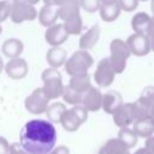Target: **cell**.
<instances>
[{"instance_id": "74e56055", "label": "cell", "mask_w": 154, "mask_h": 154, "mask_svg": "<svg viewBox=\"0 0 154 154\" xmlns=\"http://www.w3.org/2000/svg\"><path fill=\"white\" fill-rule=\"evenodd\" d=\"M49 154H69V148L65 146H59L58 148L53 149Z\"/></svg>"}, {"instance_id": "8992f818", "label": "cell", "mask_w": 154, "mask_h": 154, "mask_svg": "<svg viewBox=\"0 0 154 154\" xmlns=\"http://www.w3.org/2000/svg\"><path fill=\"white\" fill-rule=\"evenodd\" d=\"M88 119V111L82 106H72V108L66 109L60 119V124L66 131H76L85 120Z\"/></svg>"}, {"instance_id": "7c38bea8", "label": "cell", "mask_w": 154, "mask_h": 154, "mask_svg": "<svg viewBox=\"0 0 154 154\" xmlns=\"http://www.w3.org/2000/svg\"><path fill=\"white\" fill-rule=\"evenodd\" d=\"M113 122L119 129L129 128L134 124V114H132V102L123 103L113 114Z\"/></svg>"}, {"instance_id": "ba28073f", "label": "cell", "mask_w": 154, "mask_h": 154, "mask_svg": "<svg viewBox=\"0 0 154 154\" xmlns=\"http://www.w3.org/2000/svg\"><path fill=\"white\" fill-rule=\"evenodd\" d=\"M114 77H116V72L113 71V69H112V66L109 64L108 57L101 59L97 63L96 69L94 71V81H95V83L101 88H106V87H109L113 83Z\"/></svg>"}, {"instance_id": "30bf717a", "label": "cell", "mask_w": 154, "mask_h": 154, "mask_svg": "<svg viewBox=\"0 0 154 154\" xmlns=\"http://www.w3.org/2000/svg\"><path fill=\"white\" fill-rule=\"evenodd\" d=\"M69 38L63 23H55L45 31V40L51 47H61Z\"/></svg>"}, {"instance_id": "d6986e66", "label": "cell", "mask_w": 154, "mask_h": 154, "mask_svg": "<svg viewBox=\"0 0 154 154\" xmlns=\"http://www.w3.org/2000/svg\"><path fill=\"white\" fill-rule=\"evenodd\" d=\"M150 19H152V17L147 12H143V11L137 12L131 19V28H132L134 32L147 35L148 28L150 24Z\"/></svg>"}, {"instance_id": "83f0119b", "label": "cell", "mask_w": 154, "mask_h": 154, "mask_svg": "<svg viewBox=\"0 0 154 154\" xmlns=\"http://www.w3.org/2000/svg\"><path fill=\"white\" fill-rule=\"evenodd\" d=\"M118 138H119L129 149L132 148V147H135L136 143H137V140H138V137H137V135L135 134V131H134L132 129H130V128L120 129L119 132H118Z\"/></svg>"}, {"instance_id": "f546056e", "label": "cell", "mask_w": 154, "mask_h": 154, "mask_svg": "<svg viewBox=\"0 0 154 154\" xmlns=\"http://www.w3.org/2000/svg\"><path fill=\"white\" fill-rule=\"evenodd\" d=\"M137 100L141 101L143 105H146L148 108L150 106H153L154 105V85L146 87L142 90V93H141V95H140V97Z\"/></svg>"}, {"instance_id": "5b68a950", "label": "cell", "mask_w": 154, "mask_h": 154, "mask_svg": "<svg viewBox=\"0 0 154 154\" xmlns=\"http://www.w3.org/2000/svg\"><path fill=\"white\" fill-rule=\"evenodd\" d=\"M37 10L34 5H30L22 0H14L11 1V14L10 19L16 23L20 24L24 22H31L37 18Z\"/></svg>"}, {"instance_id": "9c48e42d", "label": "cell", "mask_w": 154, "mask_h": 154, "mask_svg": "<svg viewBox=\"0 0 154 154\" xmlns=\"http://www.w3.org/2000/svg\"><path fill=\"white\" fill-rule=\"evenodd\" d=\"M126 45L131 52V54L136 57H143L147 55L152 49H150V40L148 35L144 34H131L126 38Z\"/></svg>"}, {"instance_id": "b9f144b4", "label": "cell", "mask_w": 154, "mask_h": 154, "mask_svg": "<svg viewBox=\"0 0 154 154\" xmlns=\"http://www.w3.org/2000/svg\"><path fill=\"white\" fill-rule=\"evenodd\" d=\"M22 1H25V2H28V4H30V5H36V4H38L41 0H22Z\"/></svg>"}, {"instance_id": "52a82bcc", "label": "cell", "mask_w": 154, "mask_h": 154, "mask_svg": "<svg viewBox=\"0 0 154 154\" xmlns=\"http://www.w3.org/2000/svg\"><path fill=\"white\" fill-rule=\"evenodd\" d=\"M48 102L49 100L43 94L42 88H36L31 91L30 95L26 96L24 101V106L26 111L32 114H42L46 113L48 108Z\"/></svg>"}, {"instance_id": "44dd1931", "label": "cell", "mask_w": 154, "mask_h": 154, "mask_svg": "<svg viewBox=\"0 0 154 154\" xmlns=\"http://www.w3.org/2000/svg\"><path fill=\"white\" fill-rule=\"evenodd\" d=\"M69 85L76 90L79 94H84L89 88H91V79L89 73H81V75H75L70 77V82Z\"/></svg>"}, {"instance_id": "4fadbf2b", "label": "cell", "mask_w": 154, "mask_h": 154, "mask_svg": "<svg viewBox=\"0 0 154 154\" xmlns=\"http://www.w3.org/2000/svg\"><path fill=\"white\" fill-rule=\"evenodd\" d=\"M102 93L100 89L91 87L89 88L84 94L82 99V106L88 111V112H96L101 108L102 106Z\"/></svg>"}, {"instance_id": "3957f363", "label": "cell", "mask_w": 154, "mask_h": 154, "mask_svg": "<svg viewBox=\"0 0 154 154\" xmlns=\"http://www.w3.org/2000/svg\"><path fill=\"white\" fill-rule=\"evenodd\" d=\"M130 55H131V52L126 45V41L120 40V38H113L111 41L108 60L116 75L122 73L125 70L126 63Z\"/></svg>"}, {"instance_id": "f1b7e54d", "label": "cell", "mask_w": 154, "mask_h": 154, "mask_svg": "<svg viewBox=\"0 0 154 154\" xmlns=\"http://www.w3.org/2000/svg\"><path fill=\"white\" fill-rule=\"evenodd\" d=\"M132 114H134V123L137 120L147 119L149 118V108L146 105H143L141 101L136 100L135 102H132Z\"/></svg>"}, {"instance_id": "8d00e7d4", "label": "cell", "mask_w": 154, "mask_h": 154, "mask_svg": "<svg viewBox=\"0 0 154 154\" xmlns=\"http://www.w3.org/2000/svg\"><path fill=\"white\" fill-rule=\"evenodd\" d=\"M146 149H148L152 154H154V136H150V137H148L147 140H146Z\"/></svg>"}, {"instance_id": "ffe728a7", "label": "cell", "mask_w": 154, "mask_h": 154, "mask_svg": "<svg viewBox=\"0 0 154 154\" xmlns=\"http://www.w3.org/2000/svg\"><path fill=\"white\" fill-rule=\"evenodd\" d=\"M79 0H67L61 6L58 7V14L59 19L63 22H66L67 19L79 14Z\"/></svg>"}, {"instance_id": "cb8c5ba5", "label": "cell", "mask_w": 154, "mask_h": 154, "mask_svg": "<svg viewBox=\"0 0 154 154\" xmlns=\"http://www.w3.org/2000/svg\"><path fill=\"white\" fill-rule=\"evenodd\" d=\"M132 130L135 131L137 137L148 138V137L153 136V134H154V124L149 118L142 119V120H137V122L134 123Z\"/></svg>"}, {"instance_id": "9a60e30c", "label": "cell", "mask_w": 154, "mask_h": 154, "mask_svg": "<svg viewBox=\"0 0 154 154\" xmlns=\"http://www.w3.org/2000/svg\"><path fill=\"white\" fill-rule=\"evenodd\" d=\"M100 35H101V29L97 24L89 28L79 38V42H78L79 49L89 52V49H91L97 43V41L100 38Z\"/></svg>"}, {"instance_id": "4dcf8cb0", "label": "cell", "mask_w": 154, "mask_h": 154, "mask_svg": "<svg viewBox=\"0 0 154 154\" xmlns=\"http://www.w3.org/2000/svg\"><path fill=\"white\" fill-rule=\"evenodd\" d=\"M100 0H79V6L88 13H94L100 8Z\"/></svg>"}, {"instance_id": "e0dca14e", "label": "cell", "mask_w": 154, "mask_h": 154, "mask_svg": "<svg viewBox=\"0 0 154 154\" xmlns=\"http://www.w3.org/2000/svg\"><path fill=\"white\" fill-rule=\"evenodd\" d=\"M46 59L51 67L59 69L65 65L67 60V52L63 47H51L46 53Z\"/></svg>"}, {"instance_id": "c3c4849f", "label": "cell", "mask_w": 154, "mask_h": 154, "mask_svg": "<svg viewBox=\"0 0 154 154\" xmlns=\"http://www.w3.org/2000/svg\"><path fill=\"white\" fill-rule=\"evenodd\" d=\"M140 1H148V0H138V2H140Z\"/></svg>"}, {"instance_id": "d590c367", "label": "cell", "mask_w": 154, "mask_h": 154, "mask_svg": "<svg viewBox=\"0 0 154 154\" xmlns=\"http://www.w3.org/2000/svg\"><path fill=\"white\" fill-rule=\"evenodd\" d=\"M43 1V4L45 5H47V6H53V7H59V6H61L65 1H67V0H42Z\"/></svg>"}, {"instance_id": "bcb514c9", "label": "cell", "mask_w": 154, "mask_h": 154, "mask_svg": "<svg viewBox=\"0 0 154 154\" xmlns=\"http://www.w3.org/2000/svg\"><path fill=\"white\" fill-rule=\"evenodd\" d=\"M150 10H152V13L154 16V0H150Z\"/></svg>"}, {"instance_id": "7a4b0ae2", "label": "cell", "mask_w": 154, "mask_h": 154, "mask_svg": "<svg viewBox=\"0 0 154 154\" xmlns=\"http://www.w3.org/2000/svg\"><path fill=\"white\" fill-rule=\"evenodd\" d=\"M41 79L43 83L41 88L48 100H54L61 96L65 85L63 83V77L59 69L47 67L46 70L42 71Z\"/></svg>"}, {"instance_id": "e575fe53", "label": "cell", "mask_w": 154, "mask_h": 154, "mask_svg": "<svg viewBox=\"0 0 154 154\" xmlns=\"http://www.w3.org/2000/svg\"><path fill=\"white\" fill-rule=\"evenodd\" d=\"M10 153V144L5 137H0V154H8Z\"/></svg>"}, {"instance_id": "4316f807", "label": "cell", "mask_w": 154, "mask_h": 154, "mask_svg": "<svg viewBox=\"0 0 154 154\" xmlns=\"http://www.w3.org/2000/svg\"><path fill=\"white\" fill-rule=\"evenodd\" d=\"M61 97L63 100L69 103V105H72V106H77V105H82V99H83V95L77 93L76 90H73L69 84L64 87V91L61 94Z\"/></svg>"}, {"instance_id": "d4e9b609", "label": "cell", "mask_w": 154, "mask_h": 154, "mask_svg": "<svg viewBox=\"0 0 154 154\" xmlns=\"http://www.w3.org/2000/svg\"><path fill=\"white\" fill-rule=\"evenodd\" d=\"M66 109L67 108L63 102H53V103L48 105V108L46 111L48 120L51 123H60V119Z\"/></svg>"}, {"instance_id": "1f68e13d", "label": "cell", "mask_w": 154, "mask_h": 154, "mask_svg": "<svg viewBox=\"0 0 154 154\" xmlns=\"http://www.w3.org/2000/svg\"><path fill=\"white\" fill-rule=\"evenodd\" d=\"M11 14V2L8 0H0V23L5 22Z\"/></svg>"}, {"instance_id": "8fae6325", "label": "cell", "mask_w": 154, "mask_h": 154, "mask_svg": "<svg viewBox=\"0 0 154 154\" xmlns=\"http://www.w3.org/2000/svg\"><path fill=\"white\" fill-rule=\"evenodd\" d=\"M4 71L12 79H23L29 72V65L26 60L20 57L14 59H8V61L5 64Z\"/></svg>"}, {"instance_id": "ee69618b", "label": "cell", "mask_w": 154, "mask_h": 154, "mask_svg": "<svg viewBox=\"0 0 154 154\" xmlns=\"http://www.w3.org/2000/svg\"><path fill=\"white\" fill-rule=\"evenodd\" d=\"M4 69H5V64H4V60H2V58L0 57V73L4 71Z\"/></svg>"}, {"instance_id": "ac0fdd59", "label": "cell", "mask_w": 154, "mask_h": 154, "mask_svg": "<svg viewBox=\"0 0 154 154\" xmlns=\"http://www.w3.org/2000/svg\"><path fill=\"white\" fill-rule=\"evenodd\" d=\"M38 22L42 26L49 28L52 25H54L57 23V19H59V14H58V7H53V6H47L43 5L41 7V10L38 11L37 14Z\"/></svg>"}, {"instance_id": "2e32d148", "label": "cell", "mask_w": 154, "mask_h": 154, "mask_svg": "<svg viewBox=\"0 0 154 154\" xmlns=\"http://www.w3.org/2000/svg\"><path fill=\"white\" fill-rule=\"evenodd\" d=\"M24 51V45L19 38L16 37H11L7 38L2 42L1 46V52L2 54L8 58V59H14V58H19L20 54Z\"/></svg>"}, {"instance_id": "f35d334b", "label": "cell", "mask_w": 154, "mask_h": 154, "mask_svg": "<svg viewBox=\"0 0 154 154\" xmlns=\"http://www.w3.org/2000/svg\"><path fill=\"white\" fill-rule=\"evenodd\" d=\"M147 35L148 36H154V16H152V19H150V24H149Z\"/></svg>"}, {"instance_id": "603a6c76", "label": "cell", "mask_w": 154, "mask_h": 154, "mask_svg": "<svg viewBox=\"0 0 154 154\" xmlns=\"http://www.w3.org/2000/svg\"><path fill=\"white\" fill-rule=\"evenodd\" d=\"M122 10L120 6L118 4V1L116 2H111V4H101L100 8H99V13L102 20L105 22H114L119 14H120Z\"/></svg>"}, {"instance_id": "6da1fadb", "label": "cell", "mask_w": 154, "mask_h": 154, "mask_svg": "<svg viewBox=\"0 0 154 154\" xmlns=\"http://www.w3.org/2000/svg\"><path fill=\"white\" fill-rule=\"evenodd\" d=\"M57 143L54 125L43 119L29 120L19 135V144L28 154H49Z\"/></svg>"}, {"instance_id": "f6af8a7d", "label": "cell", "mask_w": 154, "mask_h": 154, "mask_svg": "<svg viewBox=\"0 0 154 154\" xmlns=\"http://www.w3.org/2000/svg\"><path fill=\"white\" fill-rule=\"evenodd\" d=\"M118 0H100L101 4H111V2H116Z\"/></svg>"}, {"instance_id": "484cf974", "label": "cell", "mask_w": 154, "mask_h": 154, "mask_svg": "<svg viewBox=\"0 0 154 154\" xmlns=\"http://www.w3.org/2000/svg\"><path fill=\"white\" fill-rule=\"evenodd\" d=\"M64 24V28L67 32V35H79L82 32V29H83V20H82V17L81 14H77L70 19H67L66 22L63 23Z\"/></svg>"}, {"instance_id": "836d02e7", "label": "cell", "mask_w": 154, "mask_h": 154, "mask_svg": "<svg viewBox=\"0 0 154 154\" xmlns=\"http://www.w3.org/2000/svg\"><path fill=\"white\" fill-rule=\"evenodd\" d=\"M8 154H28L19 143H12L10 144V153Z\"/></svg>"}, {"instance_id": "277c9868", "label": "cell", "mask_w": 154, "mask_h": 154, "mask_svg": "<svg viewBox=\"0 0 154 154\" xmlns=\"http://www.w3.org/2000/svg\"><path fill=\"white\" fill-rule=\"evenodd\" d=\"M93 64H94V59L91 54L88 51L78 49L67 58L64 67L66 73L71 77L75 75L88 73V70L93 66Z\"/></svg>"}, {"instance_id": "60d3db41", "label": "cell", "mask_w": 154, "mask_h": 154, "mask_svg": "<svg viewBox=\"0 0 154 154\" xmlns=\"http://www.w3.org/2000/svg\"><path fill=\"white\" fill-rule=\"evenodd\" d=\"M149 119H150V120L153 122V124H154V105L149 107Z\"/></svg>"}, {"instance_id": "7402d4cb", "label": "cell", "mask_w": 154, "mask_h": 154, "mask_svg": "<svg viewBox=\"0 0 154 154\" xmlns=\"http://www.w3.org/2000/svg\"><path fill=\"white\" fill-rule=\"evenodd\" d=\"M99 154H130V150L119 138H111L100 148Z\"/></svg>"}, {"instance_id": "7bdbcfd3", "label": "cell", "mask_w": 154, "mask_h": 154, "mask_svg": "<svg viewBox=\"0 0 154 154\" xmlns=\"http://www.w3.org/2000/svg\"><path fill=\"white\" fill-rule=\"evenodd\" d=\"M150 40V49L154 52V36H148Z\"/></svg>"}, {"instance_id": "5bb4252c", "label": "cell", "mask_w": 154, "mask_h": 154, "mask_svg": "<svg viewBox=\"0 0 154 154\" xmlns=\"http://www.w3.org/2000/svg\"><path fill=\"white\" fill-rule=\"evenodd\" d=\"M123 96L117 90H108L102 95V106L101 108L108 113L113 114L122 105H123Z\"/></svg>"}, {"instance_id": "ab89813d", "label": "cell", "mask_w": 154, "mask_h": 154, "mask_svg": "<svg viewBox=\"0 0 154 154\" xmlns=\"http://www.w3.org/2000/svg\"><path fill=\"white\" fill-rule=\"evenodd\" d=\"M134 154H152L148 149H146V148H140V149H137Z\"/></svg>"}, {"instance_id": "d6a6232c", "label": "cell", "mask_w": 154, "mask_h": 154, "mask_svg": "<svg viewBox=\"0 0 154 154\" xmlns=\"http://www.w3.org/2000/svg\"><path fill=\"white\" fill-rule=\"evenodd\" d=\"M118 4L120 6L122 11L131 12L137 8L138 6V0H118Z\"/></svg>"}, {"instance_id": "7dc6e473", "label": "cell", "mask_w": 154, "mask_h": 154, "mask_svg": "<svg viewBox=\"0 0 154 154\" xmlns=\"http://www.w3.org/2000/svg\"><path fill=\"white\" fill-rule=\"evenodd\" d=\"M1 32H2V28H1V24H0V35H1Z\"/></svg>"}]
</instances>
